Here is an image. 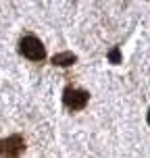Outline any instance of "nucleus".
<instances>
[{
  "mask_svg": "<svg viewBox=\"0 0 150 158\" xmlns=\"http://www.w3.org/2000/svg\"><path fill=\"white\" fill-rule=\"evenodd\" d=\"M88 100H90V94L84 92V89H75V87H67L63 92V102L67 108H71V110H81V108H86Z\"/></svg>",
  "mask_w": 150,
  "mask_h": 158,
  "instance_id": "7ed1b4c3",
  "label": "nucleus"
},
{
  "mask_svg": "<svg viewBox=\"0 0 150 158\" xmlns=\"http://www.w3.org/2000/svg\"><path fill=\"white\" fill-rule=\"evenodd\" d=\"M25 150V142L21 135H8L0 139V156L2 158H19Z\"/></svg>",
  "mask_w": 150,
  "mask_h": 158,
  "instance_id": "f03ea898",
  "label": "nucleus"
},
{
  "mask_svg": "<svg viewBox=\"0 0 150 158\" xmlns=\"http://www.w3.org/2000/svg\"><path fill=\"white\" fill-rule=\"evenodd\" d=\"M146 121H148V125H150V110H148V117H146Z\"/></svg>",
  "mask_w": 150,
  "mask_h": 158,
  "instance_id": "423d86ee",
  "label": "nucleus"
},
{
  "mask_svg": "<svg viewBox=\"0 0 150 158\" xmlns=\"http://www.w3.org/2000/svg\"><path fill=\"white\" fill-rule=\"evenodd\" d=\"M109 60H111V63H121V50H119V48H113L111 52H109Z\"/></svg>",
  "mask_w": 150,
  "mask_h": 158,
  "instance_id": "39448f33",
  "label": "nucleus"
},
{
  "mask_svg": "<svg viewBox=\"0 0 150 158\" xmlns=\"http://www.w3.org/2000/svg\"><path fill=\"white\" fill-rule=\"evenodd\" d=\"M19 50H21V54L27 56L29 60H44V56H46V50L42 46V42H40L36 35H25L21 40V44H19Z\"/></svg>",
  "mask_w": 150,
  "mask_h": 158,
  "instance_id": "f257e3e1",
  "label": "nucleus"
},
{
  "mask_svg": "<svg viewBox=\"0 0 150 158\" xmlns=\"http://www.w3.org/2000/svg\"><path fill=\"white\" fill-rule=\"evenodd\" d=\"M73 63H77V56L73 52H58L52 56V64H56V67H71Z\"/></svg>",
  "mask_w": 150,
  "mask_h": 158,
  "instance_id": "20e7f679",
  "label": "nucleus"
}]
</instances>
